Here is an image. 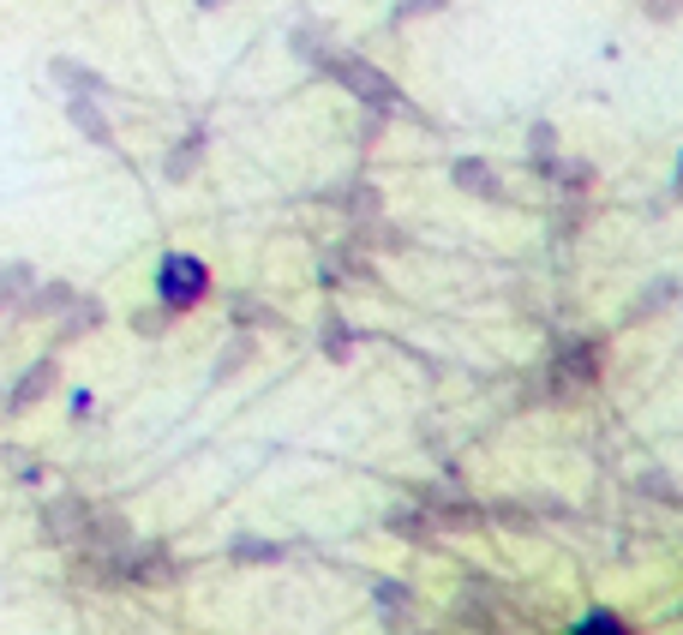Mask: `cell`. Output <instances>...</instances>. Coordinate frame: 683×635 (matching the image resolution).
<instances>
[{"label":"cell","mask_w":683,"mask_h":635,"mask_svg":"<svg viewBox=\"0 0 683 635\" xmlns=\"http://www.w3.org/2000/svg\"><path fill=\"white\" fill-rule=\"evenodd\" d=\"M575 635H630V629H623L612 612H588L582 624H575Z\"/></svg>","instance_id":"obj_10"},{"label":"cell","mask_w":683,"mask_h":635,"mask_svg":"<svg viewBox=\"0 0 683 635\" xmlns=\"http://www.w3.org/2000/svg\"><path fill=\"white\" fill-rule=\"evenodd\" d=\"M198 7H222V0H198Z\"/></svg>","instance_id":"obj_19"},{"label":"cell","mask_w":683,"mask_h":635,"mask_svg":"<svg viewBox=\"0 0 683 635\" xmlns=\"http://www.w3.org/2000/svg\"><path fill=\"white\" fill-rule=\"evenodd\" d=\"M324 66H330L360 102H373V109H396V102H402V96H396V84L384 79L373 61H360V54H342V61H324Z\"/></svg>","instance_id":"obj_2"},{"label":"cell","mask_w":683,"mask_h":635,"mask_svg":"<svg viewBox=\"0 0 683 635\" xmlns=\"http://www.w3.org/2000/svg\"><path fill=\"white\" fill-rule=\"evenodd\" d=\"M288 42H294V54H306V61H324V42H318V31H312V24H300Z\"/></svg>","instance_id":"obj_11"},{"label":"cell","mask_w":683,"mask_h":635,"mask_svg":"<svg viewBox=\"0 0 683 635\" xmlns=\"http://www.w3.org/2000/svg\"><path fill=\"white\" fill-rule=\"evenodd\" d=\"M378 600H384V605H402V600H408V587H402V582H384V587H378Z\"/></svg>","instance_id":"obj_18"},{"label":"cell","mask_w":683,"mask_h":635,"mask_svg":"<svg viewBox=\"0 0 683 635\" xmlns=\"http://www.w3.org/2000/svg\"><path fill=\"white\" fill-rule=\"evenodd\" d=\"M204 294H211V270H204V258L169 253L156 264V300L169 306V313H186V306L204 300Z\"/></svg>","instance_id":"obj_1"},{"label":"cell","mask_w":683,"mask_h":635,"mask_svg":"<svg viewBox=\"0 0 683 635\" xmlns=\"http://www.w3.org/2000/svg\"><path fill=\"white\" fill-rule=\"evenodd\" d=\"M665 300H672V283H653V288H648V300H642V313H660Z\"/></svg>","instance_id":"obj_15"},{"label":"cell","mask_w":683,"mask_h":635,"mask_svg":"<svg viewBox=\"0 0 683 635\" xmlns=\"http://www.w3.org/2000/svg\"><path fill=\"white\" fill-rule=\"evenodd\" d=\"M54 383V360H42V366H31V372L19 378V390H12V408H31L42 390H49Z\"/></svg>","instance_id":"obj_6"},{"label":"cell","mask_w":683,"mask_h":635,"mask_svg":"<svg viewBox=\"0 0 683 635\" xmlns=\"http://www.w3.org/2000/svg\"><path fill=\"white\" fill-rule=\"evenodd\" d=\"M234 557H241V564H276L282 545H271V540H234Z\"/></svg>","instance_id":"obj_8"},{"label":"cell","mask_w":683,"mask_h":635,"mask_svg":"<svg viewBox=\"0 0 683 635\" xmlns=\"http://www.w3.org/2000/svg\"><path fill=\"white\" fill-rule=\"evenodd\" d=\"M54 79L72 84L79 96H102V79H96V72H79V61H61V66H54Z\"/></svg>","instance_id":"obj_7"},{"label":"cell","mask_w":683,"mask_h":635,"mask_svg":"<svg viewBox=\"0 0 683 635\" xmlns=\"http://www.w3.org/2000/svg\"><path fill=\"white\" fill-rule=\"evenodd\" d=\"M348 348H354V330L330 324V330H324V354H330V360H348Z\"/></svg>","instance_id":"obj_12"},{"label":"cell","mask_w":683,"mask_h":635,"mask_svg":"<svg viewBox=\"0 0 683 635\" xmlns=\"http://www.w3.org/2000/svg\"><path fill=\"white\" fill-rule=\"evenodd\" d=\"M456 186L480 192V198H498V192H503V186H498V174H492V168H480L473 156H468V162H456Z\"/></svg>","instance_id":"obj_5"},{"label":"cell","mask_w":683,"mask_h":635,"mask_svg":"<svg viewBox=\"0 0 683 635\" xmlns=\"http://www.w3.org/2000/svg\"><path fill=\"white\" fill-rule=\"evenodd\" d=\"M241 360H246V342H234L228 354H222V366H216V378H228V372H234V366H241Z\"/></svg>","instance_id":"obj_16"},{"label":"cell","mask_w":683,"mask_h":635,"mask_svg":"<svg viewBox=\"0 0 683 635\" xmlns=\"http://www.w3.org/2000/svg\"><path fill=\"white\" fill-rule=\"evenodd\" d=\"M67 300H72L67 283H61V288H42V294H37V313H67Z\"/></svg>","instance_id":"obj_14"},{"label":"cell","mask_w":683,"mask_h":635,"mask_svg":"<svg viewBox=\"0 0 683 635\" xmlns=\"http://www.w3.org/2000/svg\"><path fill=\"white\" fill-rule=\"evenodd\" d=\"M79 522H84V510L72 504V498H67V504H54V510H49V534H79Z\"/></svg>","instance_id":"obj_9"},{"label":"cell","mask_w":683,"mask_h":635,"mask_svg":"<svg viewBox=\"0 0 683 635\" xmlns=\"http://www.w3.org/2000/svg\"><path fill=\"white\" fill-rule=\"evenodd\" d=\"M67 114H72V126H79L84 139H96V144H109V139H114L109 121L96 114V102H91V96H72V109H67Z\"/></svg>","instance_id":"obj_4"},{"label":"cell","mask_w":683,"mask_h":635,"mask_svg":"<svg viewBox=\"0 0 683 635\" xmlns=\"http://www.w3.org/2000/svg\"><path fill=\"white\" fill-rule=\"evenodd\" d=\"M198 156H204V126H192L186 139L169 151V181H186V174L198 168Z\"/></svg>","instance_id":"obj_3"},{"label":"cell","mask_w":683,"mask_h":635,"mask_svg":"<svg viewBox=\"0 0 683 635\" xmlns=\"http://www.w3.org/2000/svg\"><path fill=\"white\" fill-rule=\"evenodd\" d=\"M24 288H31V270L19 264V270H7V276H0V306H7V300H19Z\"/></svg>","instance_id":"obj_13"},{"label":"cell","mask_w":683,"mask_h":635,"mask_svg":"<svg viewBox=\"0 0 683 635\" xmlns=\"http://www.w3.org/2000/svg\"><path fill=\"white\" fill-rule=\"evenodd\" d=\"M432 7H444V0H402V7H396V19H414V12H432Z\"/></svg>","instance_id":"obj_17"}]
</instances>
